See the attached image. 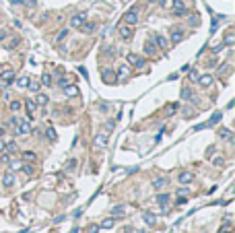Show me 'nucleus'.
<instances>
[{"label": "nucleus", "instance_id": "ddd939ff", "mask_svg": "<svg viewBox=\"0 0 235 233\" xmlns=\"http://www.w3.org/2000/svg\"><path fill=\"white\" fill-rule=\"evenodd\" d=\"M105 144H107L105 134H97V136H95V147H105Z\"/></svg>", "mask_w": 235, "mask_h": 233}, {"label": "nucleus", "instance_id": "c03bdc74", "mask_svg": "<svg viewBox=\"0 0 235 233\" xmlns=\"http://www.w3.org/2000/svg\"><path fill=\"white\" fill-rule=\"evenodd\" d=\"M190 79H192V81H196V79H198V74H196V70H192V72H190Z\"/></svg>", "mask_w": 235, "mask_h": 233}, {"label": "nucleus", "instance_id": "a18cd8bd", "mask_svg": "<svg viewBox=\"0 0 235 233\" xmlns=\"http://www.w3.org/2000/svg\"><path fill=\"white\" fill-rule=\"evenodd\" d=\"M221 50H223V44H219V46L212 47V52H221Z\"/></svg>", "mask_w": 235, "mask_h": 233}, {"label": "nucleus", "instance_id": "4be33fe9", "mask_svg": "<svg viewBox=\"0 0 235 233\" xmlns=\"http://www.w3.org/2000/svg\"><path fill=\"white\" fill-rule=\"evenodd\" d=\"M21 159H25V161H35V153H21Z\"/></svg>", "mask_w": 235, "mask_h": 233}, {"label": "nucleus", "instance_id": "f257e3e1", "mask_svg": "<svg viewBox=\"0 0 235 233\" xmlns=\"http://www.w3.org/2000/svg\"><path fill=\"white\" fill-rule=\"evenodd\" d=\"M11 124L12 126H17V134H27L29 130H31V126H29V122L27 120H19V118H12L11 120Z\"/></svg>", "mask_w": 235, "mask_h": 233}, {"label": "nucleus", "instance_id": "7c9ffc66", "mask_svg": "<svg viewBox=\"0 0 235 233\" xmlns=\"http://www.w3.org/2000/svg\"><path fill=\"white\" fill-rule=\"evenodd\" d=\"M85 233H99V225H89V229H85Z\"/></svg>", "mask_w": 235, "mask_h": 233}, {"label": "nucleus", "instance_id": "b1692460", "mask_svg": "<svg viewBox=\"0 0 235 233\" xmlns=\"http://www.w3.org/2000/svg\"><path fill=\"white\" fill-rule=\"evenodd\" d=\"M114 223H116V219H105V221L101 223V227H103V229H111Z\"/></svg>", "mask_w": 235, "mask_h": 233}, {"label": "nucleus", "instance_id": "ea45409f", "mask_svg": "<svg viewBox=\"0 0 235 233\" xmlns=\"http://www.w3.org/2000/svg\"><path fill=\"white\" fill-rule=\"evenodd\" d=\"M221 136H223V138H231V132H229V130H223Z\"/></svg>", "mask_w": 235, "mask_h": 233}, {"label": "nucleus", "instance_id": "c9c22d12", "mask_svg": "<svg viewBox=\"0 0 235 233\" xmlns=\"http://www.w3.org/2000/svg\"><path fill=\"white\" fill-rule=\"evenodd\" d=\"M11 109H12V112H19V109H21V101H12Z\"/></svg>", "mask_w": 235, "mask_h": 233}, {"label": "nucleus", "instance_id": "cd10ccee", "mask_svg": "<svg viewBox=\"0 0 235 233\" xmlns=\"http://www.w3.org/2000/svg\"><path fill=\"white\" fill-rule=\"evenodd\" d=\"M37 103H39V105H46V103H47V95H41V93H39V95H37Z\"/></svg>", "mask_w": 235, "mask_h": 233}, {"label": "nucleus", "instance_id": "9d476101", "mask_svg": "<svg viewBox=\"0 0 235 233\" xmlns=\"http://www.w3.org/2000/svg\"><path fill=\"white\" fill-rule=\"evenodd\" d=\"M12 79H14V72H12L11 68L2 70V81H4V83H12Z\"/></svg>", "mask_w": 235, "mask_h": 233}, {"label": "nucleus", "instance_id": "7ed1b4c3", "mask_svg": "<svg viewBox=\"0 0 235 233\" xmlns=\"http://www.w3.org/2000/svg\"><path fill=\"white\" fill-rule=\"evenodd\" d=\"M128 62H130V66H136V68H142V66H144V58H142V56H136V54H128Z\"/></svg>", "mask_w": 235, "mask_h": 233}, {"label": "nucleus", "instance_id": "f3484780", "mask_svg": "<svg viewBox=\"0 0 235 233\" xmlns=\"http://www.w3.org/2000/svg\"><path fill=\"white\" fill-rule=\"evenodd\" d=\"M157 202L163 206V209H167V202H169V194H159L157 196Z\"/></svg>", "mask_w": 235, "mask_h": 233}, {"label": "nucleus", "instance_id": "dca6fc26", "mask_svg": "<svg viewBox=\"0 0 235 233\" xmlns=\"http://www.w3.org/2000/svg\"><path fill=\"white\" fill-rule=\"evenodd\" d=\"M64 93L68 95V97H76V95H79V89H76V87H70V85H66V87H64Z\"/></svg>", "mask_w": 235, "mask_h": 233}, {"label": "nucleus", "instance_id": "a19ab883", "mask_svg": "<svg viewBox=\"0 0 235 233\" xmlns=\"http://www.w3.org/2000/svg\"><path fill=\"white\" fill-rule=\"evenodd\" d=\"M221 233H231V225H225L223 229H221Z\"/></svg>", "mask_w": 235, "mask_h": 233}, {"label": "nucleus", "instance_id": "bb28decb", "mask_svg": "<svg viewBox=\"0 0 235 233\" xmlns=\"http://www.w3.org/2000/svg\"><path fill=\"white\" fill-rule=\"evenodd\" d=\"M27 83H29V76H21V79H17V85H19V87H27Z\"/></svg>", "mask_w": 235, "mask_h": 233}, {"label": "nucleus", "instance_id": "f8f14e48", "mask_svg": "<svg viewBox=\"0 0 235 233\" xmlns=\"http://www.w3.org/2000/svg\"><path fill=\"white\" fill-rule=\"evenodd\" d=\"M25 107H27V114H29V118L35 116V103H33L31 99H27V101H25Z\"/></svg>", "mask_w": 235, "mask_h": 233}, {"label": "nucleus", "instance_id": "f03ea898", "mask_svg": "<svg viewBox=\"0 0 235 233\" xmlns=\"http://www.w3.org/2000/svg\"><path fill=\"white\" fill-rule=\"evenodd\" d=\"M124 23L126 25H136L138 23V8H130V11L124 15Z\"/></svg>", "mask_w": 235, "mask_h": 233}, {"label": "nucleus", "instance_id": "423d86ee", "mask_svg": "<svg viewBox=\"0 0 235 233\" xmlns=\"http://www.w3.org/2000/svg\"><path fill=\"white\" fill-rule=\"evenodd\" d=\"M120 37H122V39H130V37H132L130 25H122V27H120Z\"/></svg>", "mask_w": 235, "mask_h": 233}, {"label": "nucleus", "instance_id": "2eb2a0df", "mask_svg": "<svg viewBox=\"0 0 235 233\" xmlns=\"http://www.w3.org/2000/svg\"><path fill=\"white\" fill-rule=\"evenodd\" d=\"M221 118H223V114H221V112H217V114H214V116H212L211 120H208V122L204 124V126H214L217 122H221Z\"/></svg>", "mask_w": 235, "mask_h": 233}, {"label": "nucleus", "instance_id": "0eeeda50", "mask_svg": "<svg viewBox=\"0 0 235 233\" xmlns=\"http://www.w3.org/2000/svg\"><path fill=\"white\" fill-rule=\"evenodd\" d=\"M155 44L161 47V50H167V47H169V41L165 39L163 35H155Z\"/></svg>", "mask_w": 235, "mask_h": 233}, {"label": "nucleus", "instance_id": "f704fd0d", "mask_svg": "<svg viewBox=\"0 0 235 233\" xmlns=\"http://www.w3.org/2000/svg\"><path fill=\"white\" fill-rule=\"evenodd\" d=\"M66 35H68V29H62V31L58 33V37H56V41H62V39H64Z\"/></svg>", "mask_w": 235, "mask_h": 233}, {"label": "nucleus", "instance_id": "c85d7f7f", "mask_svg": "<svg viewBox=\"0 0 235 233\" xmlns=\"http://www.w3.org/2000/svg\"><path fill=\"white\" fill-rule=\"evenodd\" d=\"M6 151H8V153H14V151H17V142H14V140H11V142L6 144Z\"/></svg>", "mask_w": 235, "mask_h": 233}, {"label": "nucleus", "instance_id": "de8ad7c7", "mask_svg": "<svg viewBox=\"0 0 235 233\" xmlns=\"http://www.w3.org/2000/svg\"><path fill=\"white\" fill-rule=\"evenodd\" d=\"M4 151V142H2V140H0V153Z\"/></svg>", "mask_w": 235, "mask_h": 233}, {"label": "nucleus", "instance_id": "2f4dec72", "mask_svg": "<svg viewBox=\"0 0 235 233\" xmlns=\"http://www.w3.org/2000/svg\"><path fill=\"white\" fill-rule=\"evenodd\" d=\"M118 76H122V79H126V76H128V68H126V66H122V68L118 70Z\"/></svg>", "mask_w": 235, "mask_h": 233}, {"label": "nucleus", "instance_id": "58836bf2", "mask_svg": "<svg viewBox=\"0 0 235 233\" xmlns=\"http://www.w3.org/2000/svg\"><path fill=\"white\" fill-rule=\"evenodd\" d=\"M17 44H19V39H12V41H11V44H8L6 47H8V50H12V47H17Z\"/></svg>", "mask_w": 235, "mask_h": 233}, {"label": "nucleus", "instance_id": "4468645a", "mask_svg": "<svg viewBox=\"0 0 235 233\" xmlns=\"http://www.w3.org/2000/svg\"><path fill=\"white\" fill-rule=\"evenodd\" d=\"M198 83L202 85V87H211V85H212V76H211V74H204V76H200V79H198Z\"/></svg>", "mask_w": 235, "mask_h": 233}, {"label": "nucleus", "instance_id": "5701e85b", "mask_svg": "<svg viewBox=\"0 0 235 233\" xmlns=\"http://www.w3.org/2000/svg\"><path fill=\"white\" fill-rule=\"evenodd\" d=\"M144 52H146V54H155V44L153 41H146V44H144Z\"/></svg>", "mask_w": 235, "mask_h": 233}, {"label": "nucleus", "instance_id": "1a4fd4ad", "mask_svg": "<svg viewBox=\"0 0 235 233\" xmlns=\"http://www.w3.org/2000/svg\"><path fill=\"white\" fill-rule=\"evenodd\" d=\"M142 219H144V223H146L149 227H153L155 223H157V217H155V215H151V212H144V215H142Z\"/></svg>", "mask_w": 235, "mask_h": 233}, {"label": "nucleus", "instance_id": "20e7f679", "mask_svg": "<svg viewBox=\"0 0 235 233\" xmlns=\"http://www.w3.org/2000/svg\"><path fill=\"white\" fill-rule=\"evenodd\" d=\"M85 21H87V15H85V12H79V15H74L70 19V27H81Z\"/></svg>", "mask_w": 235, "mask_h": 233}, {"label": "nucleus", "instance_id": "37998d69", "mask_svg": "<svg viewBox=\"0 0 235 233\" xmlns=\"http://www.w3.org/2000/svg\"><path fill=\"white\" fill-rule=\"evenodd\" d=\"M105 128H107V132H111V130H114V122H107Z\"/></svg>", "mask_w": 235, "mask_h": 233}, {"label": "nucleus", "instance_id": "473e14b6", "mask_svg": "<svg viewBox=\"0 0 235 233\" xmlns=\"http://www.w3.org/2000/svg\"><path fill=\"white\" fill-rule=\"evenodd\" d=\"M233 41H235V35H233V33H229L227 37H225V46H231Z\"/></svg>", "mask_w": 235, "mask_h": 233}, {"label": "nucleus", "instance_id": "79ce46f5", "mask_svg": "<svg viewBox=\"0 0 235 233\" xmlns=\"http://www.w3.org/2000/svg\"><path fill=\"white\" fill-rule=\"evenodd\" d=\"M175 109H177V105H175V103H173V105H169V107H167V112H169V114H173Z\"/></svg>", "mask_w": 235, "mask_h": 233}, {"label": "nucleus", "instance_id": "e433bc0d", "mask_svg": "<svg viewBox=\"0 0 235 233\" xmlns=\"http://www.w3.org/2000/svg\"><path fill=\"white\" fill-rule=\"evenodd\" d=\"M74 167H76V161H74V159H70V161L66 163V171H70V169H74Z\"/></svg>", "mask_w": 235, "mask_h": 233}, {"label": "nucleus", "instance_id": "39448f33", "mask_svg": "<svg viewBox=\"0 0 235 233\" xmlns=\"http://www.w3.org/2000/svg\"><path fill=\"white\" fill-rule=\"evenodd\" d=\"M184 39V29H179V27H173L171 29V41L177 44V41H182Z\"/></svg>", "mask_w": 235, "mask_h": 233}, {"label": "nucleus", "instance_id": "a878e982", "mask_svg": "<svg viewBox=\"0 0 235 233\" xmlns=\"http://www.w3.org/2000/svg\"><path fill=\"white\" fill-rule=\"evenodd\" d=\"M41 85H46V87H50V85H52V76H50L47 72L41 76Z\"/></svg>", "mask_w": 235, "mask_h": 233}, {"label": "nucleus", "instance_id": "aec40b11", "mask_svg": "<svg viewBox=\"0 0 235 233\" xmlns=\"http://www.w3.org/2000/svg\"><path fill=\"white\" fill-rule=\"evenodd\" d=\"M39 85H41V83L35 81V79H29V83H27V87H29L31 91H39Z\"/></svg>", "mask_w": 235, "mask_h": 233}, {"label": "nucleus", "instance_id": "49530a36", "mask_svg": "<svg viewBox=\"0 0 235 233\" xmlns=\"http://www.w3.org/2000/svg\"><path fill=\"white\" fill-rule=\"evenodd\" d=\"M4 37H6V31H0V41H2Z\"/></svg>", "mask_w": 235, "mask_h": 233}, {"label": "nucleus", "instance_id": "72a5a7b5", "mask_svg": "<svg viewBox=\"0 0 235 233\" xmlns=\"http://www.w3.org/2000/svg\"><path fill=\"white\" fill-rule=\"evenodd\" d=\"M47 138H50V140H56V138H58V136H56V130H54V128H47Z\"/></svg>", "mask_w": 235, "mask_h": 233}, {"label": "nucleus", "instance_id": "c756f323", "mask_svg": "<svg viewBox=\"0 0 235 233\" xmlns=\"http://www.w3.org/2000/svg\"><path fill=\"white\" fill-rule=\"evenodd\" d=\"M182 97H184V99H190V101H194V99H192V91H190V89H184V91H182Z\"/></svg>", "mask_w": 235, "mask_h": 233}, {"label": "nucleus", "instance_id": "8fccbe9b", "mask_svg": "<svg viewBox=\"0 0 235 233\" xmlns=\"http://www.w3.org/2000/svg\"><path fill=\"white\" fill-rule=\"evenodd\" d=\"M2 134H4V128H0V136H2Z\"/></svg>", "mask_w": 235, "mask_h": 233}, {"label": "nucleus", "instance_id": "412c9836", "mask_svg": "<svg viewBox=\"0 0 235 233\" xmlns=\"http://www.w3.org/2000/svg\"><path fill=\"white\" fill-rule=\"evenodd\" d=\"M167 182H169L167 177H159V180H155V182H153V188H163Z\"/></svg>", "mask_w": 235, "mask_h": 233}, {"label": "nucleus", "instance_id": "9b49d317", "mask_svg": "<svg viewBox=\"0 0 235 233\" xmlns=\"http://www.w3.org/2000/svg\"><path fill=\"white\" fill-rule=\"evenodd\" d=\"M177 180H179V184H190V182H192V173H190V171H182Z\"/></svg>", "mask_w": 235, "mask_h": 233}, {"label": "nucleus", "instance_id": "393cba45", "mask_svg": "<svg viewBox=\"0 0 235 233\" xmlns=\"http://www.w3.org/2000/svg\"><path fill=\"white\" fill-rule=\"evenodd\" d=\"M111 215H114V217H118V215L122 217V215H124V206H114V209H111Z\"/></svg>", "mask_w": 235, "mask_h": 233}, {"label": "nucleus", "instance_id": "6ab92c4d", "mask_svg": "<svg viewBox=\"0 0 235 233\" xmlns=\"http://www.w3.org/2000/svg\"><path fill=\"white\" fill-rule=\"evenodd\" d=\"M81 31H82V33H93V31H95V25L93 23H82L81 25Z\"/></svg>", "mask_w": 235, "mask_h": 233}, {"label": "nucleus", "instance_id": "6e6552de", "mask_svg": "<svg viewBox=\"0 0 235 233\" xmlns=\"http://www.w3.org/2000/svg\"><path fill=\"white\" fill-rule=\"evenodd\" d=\"M101 74H103L105 83H109V85H111V83H116V72H114V70H103Z\"/></svg>", "mask_w": 235, "mask_h": 233}, {"label": "nucleus", "instance_id": "4c0bfd02", "mask_svg": "<svg viewBox=\"0 0 235 233\" xmlns=\"http://www.w3.org/2000/svg\"><path fill=\"white\" fill-rule=\"evenodd\" d=\"M21 169H23L25 173H33V167H29V165H21Z\"/></svg>", "mask_w": 235, "mask_h": 233}, {"label": "nucleus", "instance_id": "a211bd4d", "mask_svg": "<svg viewBox=\"0 0 235 233\" xmlns=\"http://www.w3.org/2000/svg\"><path fill=\"white\" fill-rule=\"evenodd\" d=\"M2 184H4L6 188L12 186V184H14V175H12V173H6L4 177H2Z\"/></svg>", "mask_w": 235, "mask_h": 233}, {"label": "nucleus", "instance_id": "09e8293b", "mask_svg": "<svg viewBox=\"0 0 235 233\" xmlns=\"http://www.w3.org/2000/svg\"><path fill=\"white\" fill-rule=\"evenodd\" d=\"M11 2H12V4H19V2H21V0H11Z\"/></svg>", "mask_w": 235, "mask_h": 233}]
</instances>
